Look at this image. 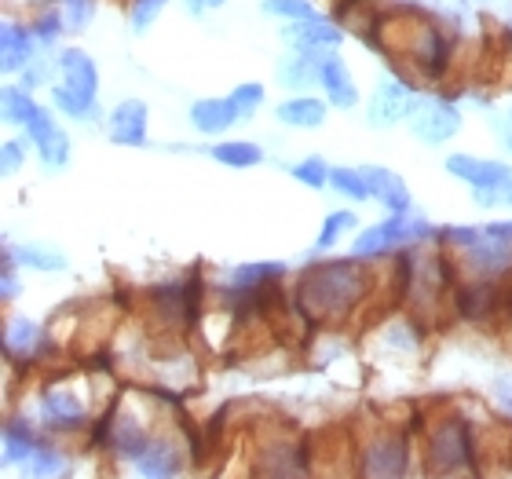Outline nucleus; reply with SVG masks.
<instances>
[{
	"label": "nucleus",
	"instance_id": "nucleus-1",
	"mask_svg": "<svg viewBox=\"0 0 512 479\" xmlns=\"http://www.w3.org/2000/svg\"><path fill=\"white\" fill-rule=\"evenodd\" d=\"M370 286L374 275L355 253L348 260H322L300 275L297 311H304L311 322H341L363 304Z\"/></svg>",
	"mask_w": 512,
	"mask_h": 479
},
{
	"label": "nucleus",
	"instance_id": "nucleus-2",
	"mask_svg": "<svg viewBox=\"0 0 512 479\" xmlns=\"http://www.w3.org/2000/svg\"><path fill=\"white\" fill-rule=\"evenodd\" d=\"M428 472L450 476V472H480L476 469V436L461 414H450L432 425L425 447Z\"/></svg>",
	"mask_w": 512,
	"mask_h": 479
},
{
	"label": "nucleus",
	"instance_id": "nucleus-3",
	"mask_svg": "<svg viewBox=\"0 0 512 479\" xmlns=\"http://www.w3.org/2000/svg\"><path fill=\"white\" fill-rule=\"evenodd\" d=\"M436 227L425 224V220H414L410 213H392L384 224L366 227L363 235L355 238L352 253L359 260H377V256H388L395 249H406V245L421 242V238H432Z\"/></svg>",
	"mask_w": 512,
	"mask_h": 479
},
{
	"label": "nucleus",
	"instance_id": "nucleus-4",
	"mask_svg": "<svg viewBox=\"0 0 512 479\" xmlns=\"http://www.w3.org/2000/svg\"><path fill=\"white\" fill-rule=\"evenodd\" d=\"M403 52H406V63L414 66V74H421V81H439V77L447 74L454 44H450V37L439 30L436 22L421 19L403 37Z\"/></svg>",
	"mask_w": 512,
	"mask_h": 479
},
{
	"label": "nucleus",
	"instance_id": "nucleus-5",
	"mask_svg": "<svg viewBox=\"0 0 512 479\" xmlns=\"http://www.w3.org/2000/svg\"><path fill=\"white\" fill-rule=\"evenodd\" d=\"M410 125H414L421 143L436 147V143H447V139H454L461 132V110L450 107L447 99H417Z\"/></svg>",
	"mask_w": 512,
	"mask_h": 479
},
{
	"label": "nucleus",
	"instance_id": "nucleus-6",
	"mask_svg": "<svg viewBox=\"0 0 512 479\" xmlns=\"http://www.w3.org/2000/svg\"><path fill=\"white\" fill-rule=\"evenodd\" d=\"M417 107V96L414 88L406 85L403 77H392V81H381L374 92V99H370V125L377 128H392L399 125V121H406L410 114H414Z\"/></svg>",
	"mask_w": 512,
	"mask_h": 479
},
{
	"label": "nucleus",
	"instance_id": "nucleus-7",
	"mask_svg": "<svg viewBox=\"0 0 512 479\" xmlns=\"http://www.w3.org/2000/svg\"><path fill=\"white\" fill-rule=\"evenodd\" d=\"M41 421L52 428V432H77V428L88 421V403L74 388L52 384V388L41 395Z\"/></svg>",
	"mask_w": 512,
	"mask_h": 479
},
{
	"label": "nucleus",
	"instance_id": "nucleus-8",
	"mask_svg": "<svg viewBox=\"0 0 512 479\" xmlns=\"http://www.w3.org/2000/svg\"><path fill=\"white\" fill-rule=\"evenodd\" d=\"M363 476H406L410 472V443L406 436H377L366 443L363 458H359Z\"/></svg>",
	"mask_w": 512,
	"mask_h": 479
},
{
	"label": "nucleus",
	"instance_id": "nucleus-9",
	"mask_svg": "<svg viewBox=\"0 0 512 479\" xmlns=\"http://www.w3.org/2000/svg\"><path fill=\"white\" fill-rule=\"evenodd\" d=\"M308 447L304 443H289L286 436L275 439V443H264L260 454H256V465L253 472L260 476H300V472H308Z\"/></svg>",
	"mask_w": 512,
	"mask_h": 479
},
{
	"label": "nucleus",
	"instance_id": "nucleus-10",
	"mask_svg": "<svg viewBox=\"0 0 512 479\" xmlns=\"http://www.w3.org/2000/svg\"><path fill=\"white\" fill-rule=\"evenodd\" d=\"M22 132L30 136V143L37 147V154H41V161L48 169H63L66 161H70V139H66V132L55 125L52 114L44 107L37 110V118L22 128Z\"/></svg>",
	"mask_w": 512,
	"mask_h": 479
},
{
	"label": "nucleus",
	"instance_id": "nucleus-11",
	"mask_svg": "<svg viewBox=\"0 0 512 479\" xmlns=\"http://www.w3.org/2000/svg\"><path fill=\"white\" fill-rule=\"evenodd\" d=\"M286 37L293 41V52L300 55H326L333 52L337 44H341V26H333V22L319 19V15H311V19H300V22H289Z\"/></svg>",
	"mask_w": 512,
	"mask_h": 479
},
{
	"label": "nucleus",
	"instance_id": "nucleus-12",
	"mask_svg": "<svg viewBox=\"0 0 512 479\" xmlns=\"http://www.w3.org/2000/svg\"><path fill=\"white\" fill-rule=\"evenodd\" d=\"M447 172L454 180H465L472 191H494V187H502L505 176H509V165L502 161H487V158H476V154H450L447 158Z\"/></svg>",
	"mask_w": 512,
	"mask_h": 479
},
{
	"label": "nucleus",
	"instance_id": "nucleus-13",
	"mask_svg": "<svg viewBox=\"0 0 512 479\" xmlns=\"http://www.w3.org/2000/svg\"><path fill=\"white\" fill-rule=\"evenodd\" d=\"M110 143L118 147H143L147 143V103L143 99H125L114 107L107 121Z\"/></svg>",
	"mask_w": 512,
	"mask_h": 479
},
{
	"label": "nucleus",
	"instance_id": "nucleus-14",
	"mask_svg": "<svg viewBox=\"0 0 512 479\" xmlns=\"http://www.w3.org/2000/svg\"><path fill=\"white\" fill-rule=\"evenodd\" d=\"M59 85L70 88L74 96H85V99H96L99 92V70L92 63V55L81 52V48H63L59 52Z\"/></svg>",
	"mask_w": 512,
	"mask_h": 479
},
{
	"label": "nucleus",
	"instance_id": "nucleus-15",
	"mask_svg": "<svg viewBox=\"0 0 512 479\" xmlns=\"http://www.w3.org/2000/svg\"><path fill=\"white\" fill-rule=\"evenodd\" d=\"M44 352H48V337H44V330L33 319H22L19 315V319H11L8 326H4V355H8L11 362L26 366V362Z\"/></svg>",
	"mask_w": 512,
	"mask_h": 479
},
{
	"label": "nucleus",
	"instance_id": "nucleus-16",
	"mask_svg": "<svg viewBox=\"0 0 512 479\" xmlns=\"http://www.w3.org/2000/svg\"><path fill=\"white\" fill-rule=\"evenodd\" d=\"M319 85H322V92H326V99H330V107L352 110L355 103H359V88H355L348 66L333 52L319 55Z\"/></svg>",
	"mask_w": 512,
	"mask_h": 479
},
{
	"label": "nucleus",
	"instance_id": "nucleus-17",
	"mask_svg": "<svg viewBox=\"0 0 512 479\" xmlns=\"http://www.w3.org/2000/svg\"><path fill=\"white\" fill-rule=\"evenodd\" d=\"M191 125L202 132V136H220V132H227V128L235 125L238 118H242V110H238V103L231 96L224 99H198V103H191Z\"/></svg>",
	"mask_w": 512,
	"mask_h": 479
},
{
	"label": "nucleus",
	"instance_id": "nucleus-18",
	"mask_svg": "<svg viewBox=\"0 0 512 479\" xmlns=\"http://www.w3.org/2000/svg\"><path fill=\"white\" fill-rule=\"evenodd\" d=\"M136 469H139V476H154V479L180 476L183 472V447L169 436H154V443L147 447V454L136 461Z\"/></svg>",
	"mask_w": 512,
	"mask_h": 479
},
{
	"label": "nucleus",
	"instance_id": "nucleus-19",
	"mask_svg": "<svg viewBox=\"0 0 512 479\" xmlns=\"http://www.w3.org/2000/svg\"><path fill=\"white\" fill-rule=\"evenodd\" d=\"M366 183L374 202H381L388 213H410V187L403 183V176L381 169V165H366Z\"/></svg>",
	"mask_w": 512,
	"mask_h": 479
},
{
	"label": "nucleus",
	"instance_id": "nucleus-20",
	"mask_svg": "<svg viewBox=\"0 0 512 479\" xmlns=\"http://www.w3.org/2000/svg\"><path fill=\"white\" fill-rule=\"evenodd\" d=\"M33 41L37 33L22 22H4V33H0V63H4V74H15V70H26L33 59Z\"/></svg>",
	"mask_w": 512,
	"mask_h": 479
},
{
	"label": "nucleus",
	"instance_id": "nucleus-21",
	"mask_svg": "<svg viewBox=\"0 0 512 479\" xmlns=\"http://www.w3.org/2000/svg\"><path fill=\"white\" fill-rule=\"evenodd\" d=\"M44 439L33 432V425L26 417H8L4 425V461L8 465H30V458L37 454Z\"/></svg>",
	"mask_w": 512,
	"mask_h": 479
},
{
	"label": "nucleus",
	"instance_id": "nucleus-22",
	"mask_svg": "<svg viewBox=\"0 0 512 479\" xmlns=\"http://www.w3.org/2000/svg\"><path fill=\"white\" fill-rule=\"evenodd\" d=\"M326 114H330V99H315V96L286 99V103L275 110V118L293 128H319V125H326Z\"/></svg>",
	"mask_w": 512,
	"mask_h": 479
},
{
	"label": "nucleus",
	"instance_id": "nucleus-23",
	"mask_svg": "<svg viewBox=\"0 0 512 479\" xmlns=\"http://www.w3.org/2000/svg\"><path fill=\"white\" fill-rule=\"evenodd\" d=\"M8 253L15 256L19 267H30V271H66V253H59L55 245H41V242H22V245H8Z\"/></svg>",
	"mask_w": 512,
	"mask_h": 479
},
{
	"label": "nucleus",
	"instance_id": "nucleus-24",
	"mask_svg": "<svg viewBox=\"0 0 512 479\" xmlns=\"http://www.w3.org/2000/svg\"><path fill=\"white\" fill-rule=\"evenodd\" d=\"M209 154H213V161L227 165V169H253V165L264 161V150L256 147V143H238V139H231V143H216Z\"/></svg>",
	"mask_w": 512,
	"mask_h": 479
},
{
	"label": "nucleus",
	"instance_id": "nucleus-25",
	"mask_svg": "<svg viewBox=\"0 0 512 479\" xmlns=\"http://www.w3.org/2000/svg\"><path fill=\"white\" fill-rule=\"evenodd\" d=\"M52 107L59 110V114H66V118H74V121H96L99 118L96 99L74 96V92H70V88H63V85L52 88Z\"/></svg>",
	"mask_w": 512,
	"mask_h": 479
},
{
	"label": "nucleus",
	"instance_id": "nucleus-26",
	"mask_svg": "<svg viewBox=\"0 0 512 479\" xmlns=\"http://www.w3.org/2000/svg\"><path fill=\"white\" fill-rule=\"evenodd\" d=\"M278 278H286V267L282 264H246L235 271L231 289H264V286H275Z\"/></svg>",
	"mask_w": 512,
	"mask_h": 479
},
{
	"label": "nucleus",
	"instance_id": "nucleus-27",
	"mask_svg": "<svg viewBox=\"0 0 512 479\" xmlns=\"http://www.w3.org/2000/svg\"><path fill=\"white\" fill-rule=\"evenodd\" d=\"M4 118L11 121V125H19V128H26L33 118H37V103H33V96L30 92H22V88H4Z\"/></svg>",
	"mask_w": 512,
	"mask_h": 479
},
{
	"label": "nucleus",
	"instance_id": "nucleus-28",
	"mask_svg": "<svg viewBox=\"0 0 512 479\" xmlns=\"http://www.w3.org/2000/svg\"><path fill=\"white\" fill-rule=\"evenodd\" d=\"M330 187H333V191L348 194L352 202H366V198H374L363 169H344V165H341V169H333L330 172Z\"/></svg>",
	"mask_w": 512,
	"mask_h": 479
},
{
	"label": "nucleus",
	"instance_id": "nucleus-29",
	"mask_svg": "<svg viewBox=\"0 0 512 479\" xmlns=\"http://www.w3.org/2000/svg\"><path fill=\"white\" fill-rule=\"evenodd\" d=\"M355 224H359V220H355V213H348V209H337V213H330V216H326V224H322V231H319V242H315V249H319V253L333 249V245L341 242V238L348 235Z\"/></svg>",
	"mask_w": 512,
	"mask_h": 479
},
{
	"label": "nucleus",
	"instance_id": "nucleus-30",
	"mask_svg": "<svg viewBox=\"0 0 512 479\" xmlns=\"http://www.w3.org/2000/svg\"><path fill=\"white\" fill-rule=\"evenodd\" d=\"M330 172L333 169L322 158H304L300 165H293V180H300L311 191H322V187H330Z\"/></svg>",
	"mask_w": 512,
	"mask_h": 479
},
{
	"label": "nucleus",
	"instance_id": "nucleus-31",
	"mask_svg": "<svg viewBox=\"0 0 512 479\" xmlns=\"http://www.w3.org/2000/svg\"><path fill=\"white\" fill-rule=\"evenodd\" d=\"M264 11L275 15V19H289V22H300L315 15L311 0H264Z\"/></svg>",
	"mask_w": 512,
	"mask_h": 479
},
{
	"label": "nucleus",
	"instance_id": "nucleus-32",
	"mask_svg": "<svg viewBox=\"0 0 512 479\" xmlns=\"http://www.w3.org/2000/svg\"><path fill=\"white\" fill-rule=\"evenodd\" d=\"M30 472L33 476H59V472H63V454H59L52 443H41L37 454L30 458Z\"/></svg>",
	"mask_w": 512,
	"mask_h": 479
},
{
	"label": "nucleus",
	"instance_id": "nucleus-33",
	"mask_svg": "<svg viewBox=\"0 0 512 479\" xmlns=\"http://www.w3.org/2000/svg\"><path fill=\"white\" fill-rule=\"evenodd\" d=\"M161 8H165V0H132V4H128V19H132V30H147Z\"/></svg>",
	"mask_w": 512,
	"mask_h": 479
},
{
	"label": "nucleus",
	"instance_id": "nucleus-34",
	"mask_svg": "<svg viewBox=\"0 0 512 479\" xmlns=\"http://www.w3.org/2000/svg\"><path fill=\"white\" fill-rule=\"evenodd\" d=\"M63 30H66V22L59 11H44V15H37V22H33V33H37L41 44H52Z\"/></svg>",
	"mask_w": 512,
	"mask_h": 479
},
{
	"label": "nucleus",
	"instance_id": "nucleus-35",
	"mask_svg": "<svg viewBox=\"0 0 512 479\" xmlns=\"http://www.w3.org/2000/svg\"><path fill=\"white\" fill-rule=\"evenodd\" d=\"M92 8H96V0H63L66 26L70 30H85L88 22H92Z\"/></svg>",
	"mask_w": 512,
	"mask_h": 479
},
{
	"label": "nucleus",
	"instance_id": "nucleus-36",
	"mask_svg": "<svg viewBox=\"0 0 512 479\" xmlns=\"http://www.w3.org/2000/svg\"><path fill=\"white\" fill-rule=\"evenodd\" d=\"M231 99L238 103V110H242V118H249L260 103H264V85H256V81H249V85H238L235 92H231Z\"/></svg>",
	"mask_w": 512,
	"mask_h": 479
},
{
	"label": "nucleus",
	"instance_id": "nucleus-37",
	"mask_svg": "<svg viewBox=\"0 0 512 479\" xmlns=\"http://www.w3.org/2000/svg\"><path fill=\"white\" fill-rule=\"evenodd\" d=\"M476 205H483V209H494V205H509V209H512V172L505 176L502 187H494V191H476Z\"/></svg>",
	"mask_w": 512,
	"mask_h": 479
},
{
	"label": "nucleus",
	"instance_id": "nucleus-38",
	"mask_svg": "<svg viewBox=\"0 0 512 479\" xmlns=\"http://www.w3.org/2000/svg\"><path fill=\"white\" fill-rule=\"evenodd\" d=\"M0 161H4V172H19L22 165H26V143L22 139H8L4 143V154H0Z\"/></svg>",
	"mask_w": 512,
	"mask_h": 479
},
{
	"label": "nucleus",
	"instance_id": "nucleus-39",
	"mask_svg": "<svg viewBox=\"0 0 512 479\" xmlns=\"http://www.w3.org/2000/svg\"><path fill=\"white\" fill-rule=\"evenodd\" d=\"M494 399H498L505 414H512V377H498L494 381Z\"/></svg>",
	"mask_w": 512,
	"mask_h": 479
},
{
	"label": "nucleus",
	"instance_id": "nucleus-40",
	"mask_svg": "<svg viewBox=\"0 0 512 479\" xmlns=\"http://www.w3.org/2000/svg\"><path fill=\"white\" fill-rule=\"evenodd\" d=\"M502 143H505V150L512 154V107H509V114L502 118Z\"/></svg>",
	"mask_w": 512,
	"mask_h": 479
},
{
	"label": "nucleus",
	"instance_id": "nucleus-41",
	"mask_svg": "<svg viewBox=\"0 0 512 479\" xmlns=\"http://www.w3.org/2000/svg\"><path fill=\"white\" fill-rule=\"evenodd\" d=\"M183 4H187V11H191V15H202V11H205V0H183Z\"/></svg>",
	"mask_w": 512,
	"mask_h": 479
},
{
	"label": "nucleus",
	"instance_id": "nucleus-42",
	"mask_svg": "<svg viewBox=\"0 0 512 479\" xmlns=\"http://www.w3.org/2000/svg\"><path fill=\"white\" fill-rule=\"evenodd\" d=\"M227 0H205V8H224Z\"/></svg>",
	"mask_w": 512,
	"mask_h": 479
}]
</instances>
